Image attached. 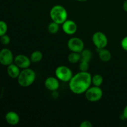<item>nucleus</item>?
Masks as SVG:
<instances>
[{
	"label": "nucleus",
	"instance_id": "obj_1",
	"mask_svg": "<svg viewBox=\"0 0 127 127\" xmlns=\"http://www.w3.org/2000/svg\"><path fill=\"white\" fill-rule=\"evenodd\" d=\"M92 84V76L88 71H79L68 82L69 90L74 94H84Z\"/></svg>",
	"mask_w": 127,
	"mask_h": 127
},
{
	"label": "nucleus",
	"instance_id": "obj_2",
	"mask_svg": "<svg viewBox=\"0 0 127 127\" xmlns=\"http://www.w3.org/2000/svg\"><path fill=\"white\" fill-rule=\"evenodd\" d=\"M68 12L64 6L62 5H55L50 11V17L53 22L62 25L68 19Z\"/></svg>",
	"mask_w": 127,
	"mask_h": 127
},
{
	"label": "nucleus",
	"instance_id": "obj_3",
	"mask_svg": "<svg viewBox=\"0 0 127 127\" xmlns=\"http://www.w3.org/2000/svg\"><path fill=\"white\" fill-rule=\"evenodd\" d=\"M36 79V73L31 68H26L21 71L17 78L18 84L23 88H27L32 85Z\"/></svg>",
	"mask_w": 127,
	"mask_h": 127
},
{
	"label": "nucleus",
	"instance_id": "obj_4",
	"mask_svg": "<svg viewBox=\"0 0 127 127\" xmlns=\"http://www.w3.org/2000/svg\"><path fill=\"white\" fill-rule=\"evenodd\" d=\"M55 74L58 80L64 83H68L73 76L71 69L65 65L58 66L55 69Z\"/></svg>",
	"mask_w": 127,
	"mask_h": 127
},
{
	"label": "nucleus",
	"instance_id": "obj_5",
	"mask_svg": "<svg viewBox=\"0 0 127 127\" xmlns=\"http://www.w3.org/2000/svg\"><path fill=\"white\" fill-rule=\"evenodd\" d=\"M85 97L88 101L91 102H95L102 99L103 96V91L100 87L91 86L84 93Z\"/></svg>",
	"mask_w": 127,
	"mask_h": 127
},
{
	"label": "nucleus",
	"instance_id": "obj_6",
	"mask_svg": "<svg viewBox=\"0 0 127 127\" xmlns=\"http://www.w3.org/2000/svg\"><path fill=\"white\" fill-rule=\"evenodd\" d=\"M92 41L97 49H101L105 48L107 46L108 38L106 35L102 32L98 31L95 32L92 37Z\"/></svg>",
	"mask_w": 127,
	"mask_h": 127
},
{
	"label": "nucleus",
	"instance_id": "obj_7",
	"mask_svg": "<svg viewBox=\"0 0 127 127\" xmlns=\"http://www.w3.org/2000/svg\"><path fill=\"white\" fill-rule=\"evenodd\" d=\"M67 47L71 52L80 53L84 48V42L79 37H72L68 40Z\"/></svg>",
	"mask_w": 127,
	"mask_h": 127
},
{
	"label": "nucleus",
	"instance_id": "obj_8",
	"mask_svg": "<svg viewBox=\"0 0 127 127\" xmlns=\"http://www.w3.org/2000/svg\"><path fill=\"white\" fill-rule=\"evenodd\" d=\"M13 53L11 50L4 48L0 51V63L4 66H8L14 62Z\"/></svg>",
	"mask_w": 127,
	"mask_h": 127
},
{
	"label": "nucleus",
	"instance_id": "obj_9",
	"mask_svg": "<svg viewBox=\"0 0 127 127\" xmlns=\"http://www.w3.org/2000/svg\"><path fill=\"white\" fill-rule=\"evenodd\" d=\"M14 62L17 66L22 69L29 68L32 63L30 57L23 54H19L16 56Z\"/></svg>",
	"mask_w": 127,
	"mask_h": 127
},
{
	"label": "nucleus",
	"instance_id": "obj_10",
	"mask_svg": "<svg viewBox=\"0 0 127 127\" xmlns=\"http://www.w3.org/2000/svg\"><path fill=\"white\" fill-rule=\"evenodd\" d=\"M62 30L66 34L72 35H74L78 30V26L74 21L67 19L62 24Z\"/></svg>",
	"mask_w": 127,
	"mask_h": 127
},
{
	"label": "nucleus",
	"instance_id": "obj_11",
	"mask_svg": "<svg viewBox=\"0 0 127 127\" xmlns=\"http://www.w3.org/2000/svg\"><path fill=\"white\" fill-rule=\"evenodd\" d=\"M44 84L47 89L50 91H56L60 88V81L56 76H49L45 79Z\"/></svg>",
	"mask_w": 127,
	"mask_h": 127
},
{
	"label": "nucleus",
	"instance_id": "obj_12",
	"mask_svg": "<svg viewBox=\"0 0 127 127\" xmlns=\"http://www.w3.org/2000/svg\"><path fill=\"white\" fill-rule=\"evenodd\" d=\"M6 121L11 125H16L19 123V115L14 111H9L6 114L5 116Z\"/></svg>",
	"mask_w": 127,
	"mask_h": 127
},
{
	"label": "nucleus",
	"instance_id": "obj_13",
	"mask_svg": "<svg viewBox=\"0 0 127 127\" xmlns=\"http://www.w3.org/2000/svg\"><path fill=\"white\" fill-rule=\"evenodd\" d=\"M21 68L17 66L15 63H11V64L7 66V73L10 78L12 79H17L20 73H21Z\"/></svg>",
	"mask_w": 127,
	"mask_h": 127
},
{
	"label": "nucleus",
	"instance_id": "obj_14",
	"mask_svg": "<svg viewBox=\"0 0 127 127\" xmlns=\"http://www.w3.org/2000/svg\"><path fill=\"white\" fill-rule=\"evenodd\" d=\"M97 50V53L99 59L102 62L106 63V62H109L111 60L112 53L109 50L106 49L105 48Z\"/></svg>",
	"mask_w": 127,
	"mask_h": 127
},
{
	"label": "nucleus",
	"instance_id": "obj_15",
	"mask_svg": "<svg viewBox=\"0 0 127 127\" xmlns=\"http://www.w3.org/2000/svg\"><path fill=\"white\" fill-rule=\"evenodd\" d=\"M81 55V61H84V62H89L92 59L93 57V52L91 50L84 48L81 52H80Z\"/></svg>",
	"mask_w": 127,
	"mask_h": 127
},
{
	"label": "nucleus",
	"instance_id": "obj_16",
	"mask_svg": "<svg viewBox=\"0 0 127 127\" xmlns=\"http://www.w3.org/2000/svg\"><path fill=\"white\" fill-rule=\"evenodd\" d=\"M43 58V53L39 50H35L31 53L30 59L32 63H37L40 62Z\"/></svg>",
	"mask_w": 127,
	"mask_h": 127
},
{
	"label": "nucleus",
	"instance_id": "obj_17",
	"mask_svg": "<svg viewBox=\"0 0 127 127\" xmlns=\"http://www.w3.org/2000/svg\"><path fill=\"white\" fill-rule=\"evenodd\" d=\"M68 60L71 64H76V63L80 62L81 61V55L80 53L78 52H71L68 56Z\"/></svg>",
	"mask_w": 127,
	"mask_h": 127
},
{
	"label": "nucleus",
	"instance_id": "obj_18",
	"mask_svg": "<svg viewBox=\"0 0 127 127\" xmlns=\"http://www.w3.org/2000/svg\"><path fill=\"white\" fill-rule=\"evenodd\" d=\"M47 30L51 34H55V33H58V32L59 31L60 24H57V22L52 21L48 24V26H47Z\"/></svg>",
	"mask_w": 127,
	"mask_h": 127
},
{
	"label": "nucleus",
	"instance_id": "obj_19",
	"mask_svg": "<svg viewBox=\"0 0 127 127\" xmlns=\"http://www.w3.org/2000/svg\"><path fill=\"white\" fill-rule=\"evenodd\" d=\"M104 82V78L102 76L99 74H95L92 76V84L95 86L100 87Z\"/></svg>",
	"mask_w": 127,
	"mask_h": 127
},
{
	"label": "nucleus",
	"instance_id": "obj_20",
	"mask_svg": "<svg viewBox=\"0 0 127 127\" xmlns=\"http://www.w3.org/2000/svg\"><path fill=\"white\" fill-rule=\"evenodd\" d=\"M89 62H84V61H80L79 64V69L80 71L86 72L88 71L89 69Z\"/></svg>",
	"mask_w": 127,
	"mask_h": 127
},
{
	"label": "nucleus",
	"instance_id": "obj_21",
	"mask_svg": "<svg viewBox=\"0 0 127 127\" xmlns=\"http://www.w3.org/2000/svg\"><path fill=\"white\" fill-rule=\"evenodd\" d=\"M7 31V25L4 21H0V37L6 34Z\"/></svg>",
	"mask_w": 127,
	"mask_h": 127
},
{
	"label": "nucleus",
	"instance_id": "obj_22",
	"mask_svg": "<svg viewBox=\"0 0 127 127\" xmlns=\"http://www.w3.org/2000/svg\"><path fill=\"white\" fill-rule=\"evenodd\" d=\"M0 37H1L0 38V40H1V42L2 43V44L6 45H8L10 43L11 38H10L9 36L7 35L4 34Z\"/></svg>",
	"mask_w": 127,
	"mask_h": 127
},
{
	"label": "nucleus",
	"instance_id": "obj_23",
	"mask_svg": "<svg viewBox=\"0 0 127 127\" xmlns=\"http://www.w3.org/2000/svg\"><path fill=\"white\" fill-rule=\"evenodd\" d=\"M120 44H121V47L122 49L127 52V36H125V37L122 38Z\"/></svg>",
	"mask_w": 127,
	"mask_h": 127
},
{
	"label": "nucleus",
	"instance_id": "obj_24",
	"mask_svg": "<svg viewBox=\"0 0 127 127\" xmlns=\"http://www.w3.org/2000/svg\"><path fill=\"white\" fill-rule=\"evenodd\" d=\"M80 127H93V124H91L90 121L89 120H84L79 125Z\"/></svg>",
	"mask_w": 127,
	"mask_h": 127
},
{
	"label": "nucleus",
	"instance_id": "obj_25",
	"mask_svg": "<svg viewBox=\"0 0 127 127\" xmlns=\"http://www.w3.org/2000/svg\"><path fill=\"white\" fill-rule=\"evenodd\" d=\"M122 117L124 118V119H126V120H127V105L125 107V108L124 109Z\"/></svg>",
	"mask_w": 127,
	"mask_h": 127
},
{
	"label": "nucleus",
	"instance_id": "obj_26",
	"mask_svg": "<svg viewBox=\"0 0 127 127\" xmlns=\"http://www.w3.org/2000/svg\"><path fill=\"white\" fill-rule=\"evenodd\" d=\"M123 9L125 12H127V0H125L123 4Z\"/></svg>",
	"mask_w": 127,
	"mask_h": 127
},
{
	"label": "nucleus",
	"instance_id": "obj_27",
	"mask_svg": "<svg viewBox=\"0 0 127 127\" xmlns=\"http://www.w3.org/2000/svg\"><path fill=\"white\" fill-rule=\"evenodd\" d=\"M77 1H79V2H86V1H88V0H76Z\"/></svg>",
	"mask_w": 127,
	"mask_h": 127
}]
</instances>
